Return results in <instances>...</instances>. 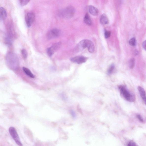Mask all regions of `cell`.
Segmentation results:
<instances>
[{"instance_id": "1", "label": "cell", "mask_w": 146, "mask_h": 146, "mask_svg": "<svg viewBox=\"0 0 146 146\" xmlns=\"http://www.w3.org/2000/svg\"><path fill=\"white\" fill-rule=\"evenodd\" d=\"M6 61L7 65L10 69L16 70L19 65V60L18 57L15 53L10 52L6 56Z\"/></svg>"}, {"instance_id": "2", "label": "cell", "mask_w": 146, "mask_h": 146, "mask_svg": "<svg viewBox=\"0 0 146 146\" xmlns=\"http://www.w3.org/2000/svg\"><path fill=\"white\" fill-rule=\"evenodd\" d=\"M118 88L121 95L126 100L133 102L136 100V97L134 94L130 92L125 87L122 85H120Z\"/></svg>"}, {"instance_id": "3", "label": "cell", "mask_w": 146, "mask_h": 146, "mask_svg": "<svg viewBox=\"0 0 146 146\" xmlns=\"http://www.w3.org/2000/svg\"><path fill=\"white\" fill-rule=\"evenodd\" d=\"M75 12V9L73 7L69 6L60 11L59 15L63 18L70 19L74 16Z\"/></svg>"}, {"instance_id": "4", "label": "cell", "mask_w": 146, "mask_h": 146, "mask_svg": "<svg viewBox=\"0 0 146 146\" xmlns=\"http://www.w3.org/2000/svg\"><path fill=\"white\" fill-rule=\"evenodd\" d=\"M9 132L15 143L19 146H22V144L21 143L18 135L15 128L13 127H10L9 129Z\"/></svg>"}, {"instance_id": "5", "label": "cell", "mask_w": 146, "mask_h": 146, "mask_svg": "<svg viewBox=\"0 0 146 146\" xmlns=\"http://www.w3.org/2000/svg\"><path fill=\"white\" fill-rule=\"evenodd\" d=\"M61 44V43L59 42L57 43L53 44L50 47L47 49V54L49 57H51L54 54L56 51L59 49Z\"/></svg>"}, {"instance_id": "6", "label": "cell", "mask_w": 146, "mask_h": 146, "mask_svg": "<svg viewBox=\"0 0 146 146\" xmlns=\"http://www.w3.org/2000/svg\"><path fill=\"white\" fill-rule=\"evenodd\" d=\"M60 31L59 30L56 28H54L50 30L47 33V37L48 40H52L59 36Z\"/></svg>"}, {"instance_id": "7", "label": "cell", "mask_w": 146, "mask_h": 146, "mask_svg": "<svg viewBox=\"0 0 146 146\" xmlns=\"http://www.w3.org/2000/svg\"><path fill=\"white\" fill-rule=\"evenodd\" d=\"M26 22L27 26L28 27H31L35 21V15L33 13H28L25 16Z\"/></svg>"}, {"instance_id": "8", "label": "cell", "mask_w": 146, "mask_h": 146, "mask_svg": "<svg viewBox=\"0 0 146 146\" xmlns=\"http://www.w3.org/2000/svg\"><path fill=\"white\" fill-rule=\"evenodd\" d=\"M88 58L82 56H77L74 57L71 59V61L75 63L80 64L85 63Z\"/></svg>"}, {"instance_id": "9", "label": "cell", "mask_w": 146, "mask_h": 146, "mask_svg": "<svg viewBox=\"0 0 146 146\" xmlns=\"http://www.w3.org/2000/svg\"><path fill=\"white\" fill-rule=\"evenodd\" d=\"M87 40H83L80 42L76 47V51H80L87 48Z\"/></svg>"}, {"instance_id": "10", "label": "cell", "mask_w": 146, "mask_h": 146, "mask_svg": "<svg viewBox=\"0 0 146 146\" xmlns=\"http://www.w3.org/2000/svg\"><path fill=\"white\" fill-rule=\"evenodd\" d=\"M138 88L141 97L146 104V95L145 90L143 88L140 86L138 87Z\"/></svg>"}, {"instance_id": "11", "label": "cell", "mask_w": 146, "mask_h": 146, "mask_svg": "<svg viewBox=\"0 0 146 146\" xmlns=\"http://www.w3.org/2000/svg\"><path fill=\"white\" fill-rule=\"evenodd\" d=\"M87 48H88L89 52L91 53H93L95 51V47L94 44L89 40H87Z\"/></svg>"}, {"instance_id": "12", "label": "cell", "mask_w": 146, "mask_h": 146, "mask_svg": "<svg viewBox=\"0 0 146 146\" xmlns=\"http://www.w3.org/2000/svg\"><path fill=\"white\" fill-rule=\"evenodd\" d=\"M88 10L90 13L92 15L96 16L98 15L99 10L95 7L90 6H89Z\"/></svg>"}, {"instance_id": "13", "label": "cell", "mask_w": 146, "mask_h": 146, "mask_svg": "<svg viewBox=\"0 0 146 146\" xmlns=\"http://www.w3.org/2000/svg\"><path fill=\"white\" fill-rule=\"evenodd\" d=\"M100 22L102 25L107 24L109 23V20L107 16L104 14L101 15L100 19Z\"/></svg>"}, {"instance_id": "14", "label": "cell", "mask_w": 146, "mask_h": 146, "mask_svg": "<svg viewBox=\"0 0 146 146\" xmlns=\"http://www.w3.org/2000/svg\"><path fill=\"white\" fill-rule=\"evenodd\" d=\"M0 17L3 20H5L7 17L6 11L3 7H0Z\"/></svg>"}, {"instance_id": "15", "label": "cell", "mask_w": 146, "mask_h": 146, "mask_svg": "<svg viewBox=\"0 0 146 146\" xmlns=\"http://www.w3.org/2000/svg\"><path fill=\"white\" fill-rule=\"evenodd\" d=\"M84 22L85 24L88 26L91 25L92 24V21L88 13L86 14L84 18Z\"/></svg>"}, {"instance_id": "16", "label": "cell", "mask_w": 146, "mask_h": 146, "mask_svg": "<svg viewBox=\"0 0 146 146\" xmlns=\"http://www.w3.org/2000/svg\"><path fill=\"white\" fill-rule=\"evenodd\" d=\"M23 69L25 73L28 76H29V77L32 78H34L35 76L32 73H31V71H30L29 69L27 68L26 67H23Z\"/></svg>"}, {"instance_id": "17", "label": "cell", "mask_w": 146, "mask_h": 146, "mask_svg": "<svg viewBox=\"0 0 146 146\" xmlns=\"http://www.w3.org/2000/svg\"><path fill=\"white\" fill-rule=\"evenodd\" d=\"M135 64V59L134 58H132L129 60V65L130 68L132 69L134 68Z\"/></svg>"}, {"instance_id": "18", "label": "cell", "mask_w": 146, "mask_h": 146, "mask_svg": "<svg viewBox=\"0 0 146 146\" xmlns=\"http://www.w3.org/2000/svg\"><path fill=\"white\" fill-rule=\"evenodd\" d=\"M115 69V66L114 64H112L110 66L108 70V74H111L113 73Z\"/></svg>"}, {"instance_id": "19", "label": "cell", "mask_w": 146, "mask_h": 146, "mask_svg": "<svg viewBox=\"0 0 146 146\" xmlns=\"http://www.w3.org/2000/svg\"><path fill=\"white\" fill-rule=\"evenodd\" d=\"M30 0H19V1L21 6H23L27 5Z\"/></svg>"}, {"instance_id": "20", "label": "cell", "mask_w": 146, "mask_h": 146, "mask_svg": "<svg viewBox=\"0 0 146 146\" xmlns=\"http://www.w3.org/2000/svg\"><path fill=\"white\" fill-rule=\"evenodd\" d=\"M21 53H22L23 58L25 59L27 58L28 53L27 51L25 49H22V50H21Z\"/></svg>"}, {"instance_id": "21", "label": "cell", "mask_w": 146, "mask_h": 146, "mask_svg": "<svg viewBox=\"0 0 146 146\" xmlns=\"http://www.w3.org/2000/svg\"><path fill=\"white\" fill-rule=\"evenodd\" d=\"M136 40L134 37L131 38L129 41V44L130 45L132 46H134L136 44Z\"/></svg>"}, {"instance_id": "22", "label": "cell", "mask_w": 146, "mask_h": 146, "mask_svg": "<svg viewBox=\"0 0 146 146\" xmlns=\"http://www.w3.org/2000/svg\"><path fill=\"white\" fill-rule=\"evenodd\" d=\"M111 33L110 31H105L104 36L106 38H108L110 36Z\"/></svg>"}, {"instance_id": "23", "label": "cell", "mask_w": 146, "mask_h": 146, "mask_svg": "<svg viewBox=\"0 0 146 146\" xmlns=\"http://www.w3.org/2000/svg\"><path fill=\"white\" fill-rule=\"evenodd\" d=\"M127 146H137V145L133 141H131L128 143Z\"/></svg>"}, {"instance_id": "24", "label": "cell", "mask_w": 146, "mask_h": 146, "mask_svg": "<svg viewBox=\"0 0 146 146\" xmlns=\"http://www.w3.org/2000/svg\"><path fill=\"white\" fill-rule=\"evenodd\" d=\"M136 117L138 119V120H139L141 122H143V119L141 116L140 115H137L136 116Z\"/></svg>"}, {"instance_id": "25", "label": "cell", "mask_w": 146, "mask_h": 146, "mask_svg": "<svg viewBox=\"0 0 146 146\" xmlns=\"http://www.w3.org/2000/svg\"><path fill=\"white\" fill-rule=\"evenodd\" d=\"M71 114H72V116L74 118H75L76 117V115L75 113L73 111V110H71Z\"/></svg>"}, {"instance_id": "26", "label": "cell", "mask_w": 146, "mask_h": 146, "mask_svg": "<svg viewBox=\"0 0 146 146\" xmlns=\"http://www.w3.org/2000/svg\"><path fill=\"white\" fill-rule=\"evenodd\" d=\"M142 46L144 48V49H145V50H146V41L145 42H144L143 43V44H142Z\"/></svg>"}, {"instance_id": "27", "label": "cell", "mask_w": 146, "mask_h": 146, "mask_svg": "<svg viewBox=\"0 0 146 146\" xmlns=\"http://www.w3.org/2000/svg\"><path fill=\"white\" fill-rule=\"evenodd\" d=\"M138 51L137 50H135L134 53V54L135 56H137L138 54Z\"/></svg>"}]
</instances>
